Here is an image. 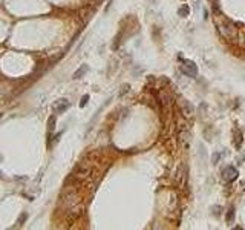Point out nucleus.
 I'll return each mask as SVG.
<instances>
[{
	"label": "nucleus",
	"instance_id": "nucleus-7",
	"mask_svg": "<svg viewBox=\"0 0 245 230\" xmlns=\"http://www.w3.org/2000/svg\"><path fill=\"white\" fill-rule=\"evenodd\" d=\"M233 215H234V210H233V207H231L230 210H228V213H227V221L230 222V224L233 222Z\"/></svg>",
	"mask_w": 245,
	"mask_h": 230
},
{
	"label": "nucleus",
	"instance_id": "nucleus-1",
	"mask_svg": "<svg viewBox=\"0 0 245 230\" xmlns=\"http://www.w3.org/2000/svg\"><path fill=\"white\" fill-rule=\"evenodd\" d=\"M181 71L186 74V75H188V77H196V75H198V67H196V65L193 62H190V60L182 62Z\"/></svg>",
	"mask_w": 245,
	"mask_h": 230
},
{
	"label": "nucleus",
	"instance_id": "nucleus-8",
	"mask_svg": "<svg viewBox=\"0 0 245 230\" xmlns=\"http://www.w3.org/2000/svg\"><path fill=\"white\" fill-rule=\"evenodd\" d=\"M87 100H89V95H84L83 98H81V101H80V107H84L86 103H87Z\"/></svg>",
	"mask_w": 245,
	"mask_h": 230
},
{
	"label": "nucleus",
	"instance_id": "nucleus-6",
	"mask_svg": "<svg viewBox=\"0 0 245 230\" xmlns=\"http://www.w3.org/2000/svg\"><path fill=\"white\" fill-rule=\"evenodd\" d=\"M86 71H87V66H86V65H83L78 71H75V74H74V78H81V75H83V74H84Z\"/></svg>",
	"mask_w": 245,
	"mask_h": 230
},
{
	"label": "nucleus",
	"instance_id": "nucleus-2",
	"mask_svg": "<svg viewBox=\"0 0 245 230\" xmlns=\"http://www.w3.org/2000/svg\"><path fill=\"white\" fill-rule=\"evenodd\" d=\"M237 178V170L234 167H231V166H228V167H225L222 170V180L224 181H227V182H231V181H234Z\"/></svg>",
	"mask_w": 245,
	"mask_h": 230
},
{
	"label": "nucleus",
	"instance_id": "nucleus-4",
	"mask_svg": "<svg viewBox=\"0 0 245 230\" xmlns=\"http://www.w3.org/2000/svg\"><path fill=\"white\" fill-rule=\"evenodd\" d=\"M234 146H236L237 149L242 146V133H241L239 129H236V131H234Z\"/></svg>",
	"mask_w": 245,
	"mask_h": 230
},
{
	"label": "nucleus",
	"instance_id": "nucleus-3",
	"mask_svg": "<svg viewBox=\"0 0 245 230\" xmlns=\"http://www.w3.org/2000/svg\"><path fill=\"white\" fill-rule=\"evenodd\" d=\"M69 106H71L69 100H66V98H61V100H58L57 103L54 104V111H55L57 114H63L64 111H67V109H69Z\"/></svg>",
	"mask_w": 245,
	"mask_h": 230
},
{
	"label": "nucleus",
	"instance_id": "nucleus-5",
	"mask_svg": "<svg viewBox=\"0 0 245 230\" xmlns=\"http://www.w3.org/2000/svg\"><path fill=\"white\" fill-rule=\"evenodd\" d=\"M188 12H190V8H188L187 5H182L181 8H179V11H178V14H179L181 17H187Z\"/></svg>",
	"mask_w": 245,
	"mask_h": 230
},
{
	"label": "nucleus",
	"instance_id": "nucleus-9",
	"mask_svg": "<svg viewBox=\"0 0 245 230\" xmlns=\"http://www.w3.org/2000/svg\"><path fill=\"white\" fill-rule=\"evenodd\" d=\"M217 158H219V153H215V157H213V164L217 163Z\"/></svg>",
	"mask_w": 245,
	"mask_h": 230
}]
</instances>
